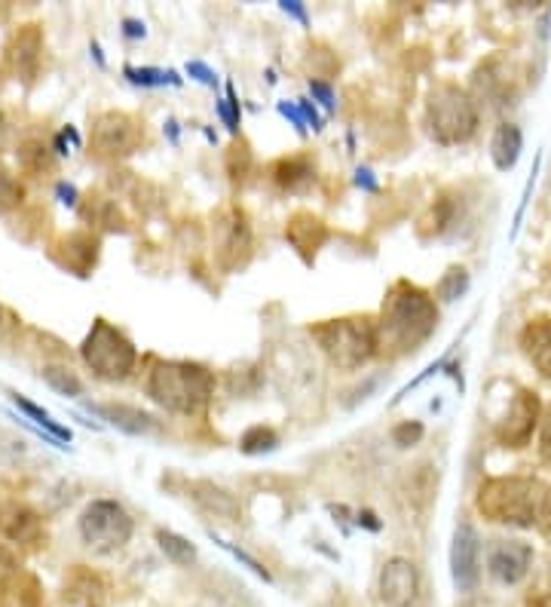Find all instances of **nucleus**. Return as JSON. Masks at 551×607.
Wrapping results in <instances>:
<instances>
[{"label":"nucleus","mask_w":551,"mask_h":607,"mask_svg":"<svg viewBox=\"0 0 551 607\" xmlns=\"http://www.w3.org/2000/svg\"><path fill=\"white\" fill-rule=\"evenodd\" d=\"M217 114H221L224 126H227L230 133H236V129H239V101L234 99V89H230V96H227V99L217 101Z\"/></svg>","instance_id":"f704fd0d"},{"label":"nucleus","mask_w":551,"mask_h":607,"mask_svg":"<svg viewBox=\"0 0 551 607\" xmlns=\"http://www.w3.org/2000/svg\"><path fill=\"white\" fill-rule=\"evenodd\" d=\"M80 356L101 381H126L138 362L133 340L104 320H96V325L89 329V335L80 344Z\"/></svg>","instance_id":"423d86ee"},{"label":"nucleus","mask_w":551,"mask_h":607,"mask_svg":"<svg viewBox=\"0 0 551 607\" xmlns=\"http://www.w3.org/2000/svg\"><path fill=\"white\" fill-rule=\"evenodd\" d=\"M89 141L104 160H123L145 145V123L129 111H101L92 117Z\"/></svg>","instance_id":"1a4fd4ad"},{"label":"nucleus","mask_w":551,"mask_h":607,"mask_svg":"<svg viewBox=\"0 0 551 607\" xmlns=\"http://www.w3.org/2000/svg\"><path fill=\"white\" fill-rule=\"evenodd\" d=\"M22 166L32 169V172H40V169H50L52 157H50V148L47 145H40V141H28V145H22Z\"/></svg>","instance_id":"2f4dec72"},{"label":"nucleus","mask_w":551,"mask_h":607,"mask_svg":"<svg viewBox=\"0 0 551 607\" xmlns=\"http://www.w3.org/2000/svg\"><path fill=\"white\" fill-rule=\"evenodd\" d=\"M96 414H101L104 421H111L120 430L133 433V436H145V433H153L156 430V421L151 414H145L141 408H133V405H89Z\"/></svg>","instance_id":"412c9836"},{"label":"nucleus","mask_w":551,"mask_h":607,"mask_svg":"<svg viewBox=\"0 0 551 607\" xmlns=\"http://www.w3.org/2000/svg\"><path fill=\"white\" fill-rule=\"evenodd\" d=\"M475 506L487 522L551 534V485L534 475L487 479Z\"/></svg>","instance_id":"f03ea898"},{"label":"nucleus","mask_w":551,"mask_h":607,"mask_svg":"<svg viewBox=\"0 0 551 607\" xmlns=\"http://www.w3.org/2000/svg\"><path fill=\"white\" fill-rule=\"evenodd\" d=\"M187 74H190V77H197V80H200V84H205V86L217 84L215 71H212L209 65H202V62H190V65H187Z\"/></svg>","instance_id":"4c0bfd02"},{"label":"nucleus","mask_w":551,"mask_h":607,"mask_svg":"<svg viewBox=\"0 0 551 607\" xmlns=\"http://www.w3.org/2000/svg\"><path fill=\"white\" fill-rule=\"evenodd\" d=\"M160 549L166 553V558H172L175 565H190L197 558V546L190 540H184L181 534H172V531H160L156 534Z\"/></svg>","instance_id":"393cba45"},{"label":"nucleus","mask_w":551,"mask_h":607,"mask_svg":"<svg viewBox=\"0 0 551 607\" xmlns=\"http://www.w3.org/2000/svg\"><path fill=\"white\" fill-rule=\"evenodd\" d=\"M279 111H283L285 117H291V120H295V123H298V129H306V120H303L301 114H298V111H295V108H291V104H279Z\"/></svg>","instance_id":"c03bdc74"},{"label":"nucleus","mask_w":551,"mask_h":607,"mask_svg":"<svg viewBox=\"0 0 551 607\" xmlns=\"http://www.w3.org/2000/svg\"><path fill=\"white\" fill-rule=\"evenodd\" d=\"M283 10L288 16L301 18L303 25H306V10H303V3H298V0H283Z\"/></svg>","instance_id":"79ce46f5"},{"label":"nucleus","mask_w":551,"mask_h":607,"mask_svg":"<svg viewBox=\"0 0 551 607\" xmlns=\"http://www.w3.org/2000/svg\"><path fill=\"white\" fill-rule=\"evenodd\" d=\"M521 145H524V138H521V129L515 123H502V126H497L493 141H490V157H493V163L500 169L515 166L521 157Z\"/></svg>","instance_id":"4be33fe9"},{"label":"nucleus","mask_w":551,"mask_h":607,"mask_svg":"<svg viewBox=\"0 0 551 607\" xmlns=\"http://www.w3.org/2000/svg\"><path fill=\"white\" fill-rule=\"evenodd\" d=\"M355 175H359V178H355V182H359V187H367V190H377V185H374V178H371V172H367V169H359Z\"/></svg>","instance_id":"49530a36"},{"label":"nucleus","mask_w":551,"mask_h":607,"mask_svg":"<svg viewBox=\"0 0 551 607\" xmlns=\"http://www.w3.org/2000/svg\"><path fill=\"white\" fill-rule=\"evenodd\" d=\"M301 111H303V120H310V123H313V129H318V126H322V120H318L316 108H313L310 101H301Z\"/></svg>","instance_id":"37998d69"},{"label":"nucleus","mask_w":551,"mask_h":607,"mask_svg":"<svg viewBox=\"0 0 551 607\" xmlns=\"http://www.w3.org/2000/svg\"><path fill=\"white\" fill-rule=\"evenodd\" d=\"M123 25H126V34H129V37H145V25H141V22H135V18H126Z\"/></svg>","instance_id":"a18cd8bd"},{"label":"nucleus","mask_w":551,"mask_h":607,"mask_svg":"<svg viewBox=\"0 0 551 607\" xmlns=\"http://www.w3.org/2000/svg\"><path fill=\"white\" fill-rule=\"evenodd\" d=\"M212 236H215V264L224 273H236L249 264L254 255V234H251L249 215L239 206L217 209Z\"/></svg>","instance_id":"6e6552de"},{"label":"nucleus","mask_w":551,"mask_h":607,"mask_svg":"<svg viewBox=\"0 0 551 607\" xmlns=\"http://www.w3.org/2000/svg\"><path fill=\"white\" fill-rule=\"evenodd\" d=\"M16 573V558L10 556V549L0 546V583H7Z\"/></svg>","instance_id":"a19ab883"},{"label":"nucleus","mask_w":551,"mask_h":607,"mask_svg":"<svg viewBox=\"0 0 551 607\" xmlns=\"http://www.w3.org/2000/svg\"><path fill=\"white\" fill-rule=\"evenodd\" d=\"M133 516L117 500H92L80 516V537L92 553H117L133 540Z\"/></svg>","instance_id":"0eeeda50"},{"label":"nucleus","mask_w":551,"mask_h":607,"mask_svg":"<svg viewBox=\"0 0 551 607\" xmlns=\"http://www.w3.org/2000/svg\"><path fill=\"white\" fill-rule=\"evenodd\" d=\"M18 200H22V187L16 185L13 175H7V172L0 169V212L13 209Z\"/></svg>","instance_id":"473e14b6"},{"label":"nucleus","mask_w":551,"mask_h":607,"mask_svg":"<svg viewBox=\"0 0 551 607\" xmlns=\"http://www.w3.org/2000/svg\"><path fill=\"white\" fill-rule=\"evenodd\" d=\"M145 389L153 402L172 414H200L215 396V374L200 362L184 359H156L148 369Z\"/></svg>","instance_id":"7ed1b4c3"},{"label":"nucleus","mask_w":551,"mask_h":607,"mask_svg":"<svg viewBox=\"0 0 551 607\" xmlns=\"http://www.w3.org/2000/svg\"><path fill=\"white\" fill-rule=\"evenodd\" d=\"M126 77L133 84L141 86H163V84H178V77L172 71H156V67H126Z\"/></svg>","instance_id":"7c9ffc66"},{"label":"nucleus","mask_w":551,"mask_h":607,"mask_svg":"<svg viewBox=\"0 0 551 607\" xmlns=\"http://www.w3.org/2000/svg\"><path fill=\"white\" fill-rule=\"evenodd\" d=\"M435 325H438V307L433 295L408 280L392 283L377 317V356L401 359L417 354L435 335Z\"/></svg>","instance_id":"f257e3e1"},{"label":"nucleus","mask_w":551,"mask_h":607,"mask_svg":"<svg viewBox=\"0 0 551 607\" xmlns=\"http://www.w3.org/2000/svg\"><path fill=\"white\" fill-rule=\"evenodd\" d=\"M325 359L340 371H359L377 356V320L371 317H340L322 320L310 329Z\"/></svg>","instance_id":"20e7f679"},{"label":"nucleus","mask_w":551,"mask_h":607,"mask_svg":"<svg viewBox=\"0 0 551 607\" xmlns=\"http://www.w3.org/2000/svg\"><path fill=\"white\" fill-rule=\"evenodd\" d=\"M453 212H456V206H453L451 197H441V200H435L429 206V212L419 219L417 231L419 236H438L448 231V224L453 221Z\"/></svg>","instance_id":"b1692460"},{"label":"nucleus","mask_w":551,"mask_h":607,"mask_svg":"<svg viewBox=\"0 0 551 607\" xmlns=\"http://www.w3.org/2000/svg\"><path fill=\"white\" fill-rule=\"evenodd\" d=\"M270 178L273 185L285 190V194H303L316 182V166L306 153H295V157H283L270 166Z\"/></svg>","instance_id":"6ab92c4d"},{"label":"nucleus","mask_w":551,"mask_h":607,"mask_svg":"<svg viewBox=\"0 0 551 607\" xmlns=\"http://www.w3.org/2000/svg\"><path fill=\"white\" fill-rule=\"evenodd\" d=\"M380 602L386 607H414L419 602V592H423V580H419V568L411 558H389L380 571Z\"/></svg>","instance_id":"9b49d317"},{"label":"nucleus","mask_w":551,"mask_h":607,"mask_svg":"<svg viewBox=\"0 0 551 607\" xmlns=\"http://www.w3.org/2000/svg\"><path fill=\"white\" fill-rule=\"evenodd\" d=\"M478 104L456 84H435L426 101V129L438 145H463L478 133Z\"/></svg>","instance_id":"39448f33"},{"label":"nucleus","mask_w":551,"mask_h":607,"mask_svg":"<svg viewBox=\"0 0 551 607\" xmlns=\"http://www.w3.org/2000/svg\"><path fill=\"white\" fill-rule=\"evenodd\" d=\"M52 261L59 268H65L74 276H89V270L99 261V236L86 234V231H74V234L62 236L52 243Z\"/></svg>","instance_id":"4468645a"},{"label":"nucleus","mask_w":551,"mask_h":607,"mask_svg":"<svg viewBox=\"0 0 551 607\" xmlns=\"http://www.w3.org/2000/svg\"><path fill=\"white\" fill-rule=\"evenodd\" d=\"M310 92H313V96H316V99L328 108V111L335 108V92H331V86L328 84H318V80H313V84H310Z\"/></svg>","instance_id":"ea45409f"},{"label":"nucleus","mask_w":551,"mask_h":607,"mask_svg":"<svg viewBox=\"0 0 551 607\" xmlns=\"http://www.w3.org/2000/svg\"><path fill=\"white\" fill-rule=\"evenodd\" d=\"M190 500L197 504L202 516H209V519H215V522H224V524H236L242 519V504L236 500L234 494L227 488H221L215 482H190Z\"/></svg>","instance_id":"dca6fc26"},{"label":"nucleus","mask_w":551,"mask_h":607,"mask_svg":"<svg viewBox=\"0 0 551 607\" xmlns=\"http://www.w3.org/2000/svg\"><path fill=\"white\" fill-rule=\"evenodd\" d=\"M13 402L28 414V418H34V423L40 426V430H47L55 442H71V430H65V426H59V423L52 421L50 414L43 411V408H37L34 402H28V399H22V396H13Z\"/></svg>","instance_id":"bb28decb"},{"label":"nucleus","mask_w":551,"mask_h":607,"mask_svg":"<svg viewBox=\"0 0 551 607\" xmlns=\"http://www.w3.org/2000/svg\"><path fill=\"white\" fill-rule=\"evenodd\" d=\"M451 571L456 590H478V583H481V540H478V534H475L468 524H460L456 534H453Z\"/></svg>","instance_id":"f8f14e48"},{"label":"nucleus","mask_w":551,"mask_h":607,"mask_svg":"<svg viewBox=\"0 0 551 607\" xmlns=\"http://www.w3.org/2000/svg\"><path fill=\"white\" fill-rule=\"evenodd\" d=\"M539 396L530 389H515V396L509 399L502 418L493 423V436L505 448H524L534 438L536 423H539Z\"/></svg>","instance_id":"9d476101"},{"label":"nucleus","mask_w":551,"mask_h":607,"mask_svg":"<svg viewBox=\"0 0 551 607\" xmlns=\"http://www.w3.org/2000/svg\"><path fill=\"white\" fill-rule=\"evenodd\" d=\"M251 172V151L246 141H234L230 151H227V175L234 185H242Z\"/></svg>","instance_id":"c85d7f7f"},{"label":"nucleus","mask_w":551,"mask_h":607,"mask_svg":"<svg viewBox=\"0 0 551 607\" xmlns=\"http://www.w3.org/2000/svg\"><path fill=\"white\" fill-rule=\"evenodd\" d=\"M534 568V546L521 540H497V546L487 556V571L493 573L505 586L521 583Z\"/></svg>","instance_id":"ddd939ff"},{"label":"nucleus","mask_w":551,"mask_h":607,"mask_svg":"<svg viewBox=\"0 0 551 607\" xmlns=\"http://www.w3.org/2000/svg\"><path fill=\"white\" fill-rule=\"evenodd\" d=\"M285 239L291 243V249L301 255L306 264H313V258L328 239V224L313 215V212H295L285 221Z\"/></svg>","instance_id":"f3484780"},{"label":"nucleus","mask_w":551,"mask_h":607,"mask_svg":"<svg viewBox=\"0 0 551 607\" xmlns=\"http://www.w3.org/2000/svg\"><path fill=\"white\" fill-rule=\"evenodd\" d=\"M539 455L551 460V405L549 411H546V418H542V430H539Z\"/></svg>","instance_id":"e433bc0d"},{"label":"nucleus","mask_w":551,"mask_h":607,"mask_svg":"<svg viewBox=\"0 0 551 607\" xmlns=\"http://www.w3.org/2000/svg\"><path fill=\"white\" fill-rule=\"evenodd\" d=\"M212 537H215V534H212ZM215 543H221V546H224V549H227V553H230V556L239 558V561H242V565H246V568H251V571L258 573V577H264V580H270L267 568H261V561H254V558H251L249 553H242V549H236V546H230V543H227V540H217V537H215Z\"/></svg>","instance_id":"c9c22d12"},{"label":"nucleus","mask_w":551,"mask_h":607,"mask_svg":"<svg viewBox=\"0 0 551 607\" xmlns=\"http://www.w3.org/2000/svg\"><path fill=\"white\" fill-rule=\"evenodd\" d=\"M521 350L546 381H551V320H534L521 332Z\"/></svg>","instance_id":"aec40b11"},{"label":"nucleus","mask_w":551,"mask_h":607,"mask_svg":"<svg viewBox=\"0 0 551 607\" xmlns=\"http://www.w3.org/2000/svg\"><path fill=\"white\" fill-rule=\"evenodd\" d=\"M7 16V3H0V18Z\"/></svg>","instance_id":"de8ad7c7"},{"label":"nucleus","mask_w":551,"mask_h":607,"mask_svg":"<svg viewBox=\"0 0 551 607\" xmlns=\"http://www.w3.org/2000/svg\"><path fill=\"white\" fill-rule=\"evenodd\" d=\"M468 288V273L463 268H451L444 276H441V283L435 288V295L441 298V301H456L463 292Z\"/></svg>","instance_id":"c756f323"},{"label":"nucleus","mask_w":551,"mask_h":607,"mask_svg":"<svg viewBox=\"0 0 551 607\" xmlns=\"http://www.w3.org/2000/svg\"><path fill=\"white\" fill-rule=\"evenodd\" d=\"M276 445H279V433L270 426H251L249 433L239 438V448L246 455H264V451H273Z\"/></svg>","instance_id":"cd10ccee"},{"label":"nucleus","mask_w":551,"mask_h":607,"mask_svg":"<svg viewBox=\"0 0 551 607\" xmlns=\"http://www.w3.org/2000/svg\"><path fill=\"white\" fill-rule=\"evenodd\" d=\"M0 537L16 546H34L43 537V519L28 504L7 500L0 504Z\"/></svg>","instance_id":"2eb2a0df"},{"label":"nucleus","mask_w":551,"mask_h":607,"mask_svg":"<svg viewBox=\"0 0 551 607\" xmlns=\"http://www.w3.org/2000/svg\"><path fill=\"white\" fill-rule=\"evenodd\" d=\"M43 381H47L55 393H62V396H80V393H84L80 377L71 369H65V366H47V369H43Z\"/></svg>","instance_id":"a878e982"},{"label":"nucleus","mask_w":551,"mask_h":607,"mask_svg":"<svg viewBox=\"0 0 551 607\" xmlns=\"http://www.w3.org/2000/svg\"><path fill=\"white\" fill-rule=\"evenodd\" d=\"M530 607H551V568L546 573V583L536 590V595H530Z\"/></svg>","instance_id":"58836bf2"},{"label":"nucleus","mask_w":551,"mask_h":607,"mask_svg":"<svg viewBox=\"0 0 551 607\" xmlns=\"http://www.w3.org/2000/svg\"><path fill=\"white\" fill-rule=\"evenodd\" d=\"M84 215L96 227H104V231H126V215H123V209H120L117 200H111V197H101V194H89L86 197V206H84Z\"/></svg>","instance_id":"5701e85b"},{"label":"nucleus","mask_w":551,"mask_h":607,"mask_svg":"<svg viewBox=\"0 0 551 607\" xmlns=\"http://www.w3.org/2000/svg\"><path fill=\"white\" fill-rule=\"evenodd\" d=\"M419 438H423V423H399L396 430H392V442L399 445V448H408V445H417Z\"/></svg>","instance_id":"72a5a7b5"},{"label":"nucleus","mask_w":551,"mask_h":607,"mask_svg":"<svg viewBox=\"0 0 551 607\" xmlns=\"http://www.w3.org/2000/svg\"><path fill=\"white\" fill-rule=\"evenodd\" d=\"M40 50H43V37L37 25H25L13 34L10 47H7V67L16 74V80H34L37 67H40Z\"/></svg>","instance_id":"a211bd4d"}]
</instances>
